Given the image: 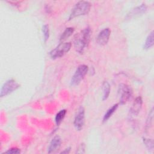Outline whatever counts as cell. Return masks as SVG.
Segmentation results:
<instances>
[{"label":"cell","mask_w":154,"mask_h":154,"mask_svg":"<svg viewBox=\"0 0 154 154\" xmlns=\"http://www.w3.org/2000/svg\"><path fill=\"white\" fill-rule=\"evenodd\" d=\"M70 147H68V148H66V149H64V150L62 151L61 152V153H66V154H67L70 152Z\"/></svg>","instance_id":"cell-22"},{"label":"cell","mask_w":154,"mask_h":154,"mask_svg":"<svg viewBox=\"0 0 154 154\" xmlns=\"http://www.w3.org/2000/svg\"><path fill=\"white\" fill-rule=\"evenodd\" d=\"M91 8V4L85 1H81L78 2L72 10L69 15V20H72L75 17L87 14Z\"/></svg>","instance_id":"cell-2"},{"label":"cell","mask_w":154,"mask_h":154,"mask_svg":"<svg viewBox=\"0 0 154 154\" xmlns=\"http://www.w3.org/2000/svg\"><path fill=\"white\" fill-rule=\"evenodd\" d=\"M61 144V138L56 135L55 136L52 140H51L48 149V152L49 153H55L57 152L60 148Z\"/></svg>","instance_id":"cell-10"},{"label":"cell","mask_w":154,"mask_h":154,"mask_svg":"<svg viewBox=\"0 0 154 154\" xmlns=\"http://www.w3.org/2000/svg\"><path fill=\"white\" fill-rule=\"evenodd\" d=\"M42 32L43 33L45 42H46L49 38V27L48 25L45 24L42 26Z\"/></svg>","instance_id":"cell-19"},{"label":"cell","mask_w":154,"mask_h":154,"mask_svg":"<svg viewBox=\"0 0 154 154\" xmlns=\"http://www.w3.org/2000/svg\"><path fill=\"white\" fill-rule=\"evenodd\" d=\"M66 112H67L66 109H61L56 114L55 118V123L57 126H59L61 124V123L63 120L64 118L65 117Z\"/></svg>","instance_id":"cell-16"},{"label":"cell","mask_w":154,"mask_h":154,"mask_svg":"<svg viewBox=\"0 0 154 154\" xmlns=\"http://www.w3.org/2000/svg\"><path fill=\"white\" fill-rule=\"evenodd\" d=\"M4 153L8 154H19L20 153V150L16 147H13L5 151Z\"/></svg>","instance_id":"cell-20"},{"label":"cell","mask_w":154,"mask_h":154,"mask_svg":"<svg viewBox=\"0 0 154 154\" xmlns=\"http://www.w3.org/2000/svg\"><path fill=\"white\" fill-rule=\"evenodd\" d=\"M74 28L72 27H68L66 28V29L64 31V32L60 36V42L62 43L66 40L69 37H70L72 35V34L74 32Z\"/></svg>","instance_id":"cell-14"},{"label":"cell","mask_w":154,"mask_h":154,"mask_svg":"<svg viewBox=\"0 0 154 154\" xmlns=\"http://www.w3.org/2000/svg\"><path fill=\"white\" fill-rule=\"evenodd\" d=\"M111 34V30L109 28L103 29L100 31L97 37V42L100 46L106 45L108 41Z\"/></svg>","instance_id":"cell-9"},{"label":"cell","mask_w":154,"mask_h":154,"mask_svg":"<svg viewBox=\"0 0 154 154\" xmlns=\"http://www.w3.org/2000/svg\"><path fill=\"white\" fill-rule=\"evenodd\" d=\"M91 34V28L88 26L75 35L73 45L75 49L77 52L82 54L87 49L90 43Z\"/></svg>","instance_id":"cell-1"},{"label":"cell","mask_w":154,"mask_h":154,"mask_svg":"<svg viewBox=\"0 0 154 154\" xmlns=\"http://www.w3.org/2000/svg\"><path fill=\"white\" fill-rule=\"evenodd\" d=\"M147 6L146 4H141L139 6L135 7L134 8L131 9L129 13L127 14L125 19L126 20H130L131 19L139 17L141 15H143L147 11Z\"/></svg>","instance_id":"cell-8"},{"label":"cell","mask_w":154,"mask_h":154,"mask_svg":"<svg viewBox=\"0 0 154 154\" xmlns=\"http://www.w3.org/2000/svg\"><path fill=\"white\" fill-rule=\"evenodd\" d=\"M85 123V110L83 106H80L75 114L73 125L75 129L80 131L82 129Z\"/></svg>","instance_id":"cell-7"},{"label":"cell","mask_w":154,"mask_h":154,"mask_svg":"<svg viewBox=\"0 0 154 154\" xmlns=\"http://www.w3.org/2000/svg\"><path fill=\"white\" fill-rule=\"evenodd\" d=\"M154 44V31L152 30L146 38V40L143 45V49L144 50H148L150 49Z\"/></svg>","instance_id":"cell-12"},{"label":"cell","mask_w":154,"mask_h":154,"mask_svg":"<svg viewBox=\"0 0 154 154\" xmlns=\"http://www.w3.org/2000/svg\"><path fill=\"white\" fill-rule=\"evenodd\" d=\"M88 66L85 64H81L79 65L75 73L72 77L70 81V85L72 86H76L80 84V82L83 80L85 76L87 75L88 72Z\"/></svg>","instance_id":"cell-4"},{"label":"cell","mask_w":154,"mask_h":154,"mask_svg":"<svg viewBox=\"0 0 154 154\" xmlns=\"http://www.w3.org/2000/svg\"><path fill=\"white\" fill-rule=\"evenodd\" d=\"M85 146L84 143H81L80 146L78 147L77 149L76 153H85Z\"/></svg>","instance_id":"cell-21"},{"label":"cell","mask_w":154,"mask_h":154,"mask_svg":"<svg viewBox=\"0 0 154 154\" xmlns=\"http://www.w3.org/2000/svg\"><path fill=\"white\" fill-rule=\"evenodd\" d=\"M143 141L147 150L149 152H152L153 150V140L150 138H143Z\"/></svg>","instance_id":"cell-17"},{"label":"cell","mask_w":154,"mask_h":154,"mask_svg":"<svg viewBox=\"0 0 154 154\" xmlns=\"http://www.w3.org/2000/svg\"><path fill=\"white\" fill-rule=\"evenodd\" d=\"M142 105H143L142 98L140 96L137 97L135 99V100L130 109V114L132 116H137L139 114V112H140V111L141 109Z\"/></svg>","instance_id":"cell-11"},{"label":"cell","mask_w":154,"mask_h":154,"mask_svg":"<svg viewBox=\"0 0 154 154\" xmlns=\"http://www.w3.org/2000/svg\"><path fill=\"white\" fill-rule=\"evenodd\" d=\"M19 87V84L13 79L7 81L1 87L0 97H2L10 94L16 90Z\"/></svg>","instance_id":"cell-6"},{"label":"cell","mask_w":154,"mask_h":154,"mask_svg":"<svg viewBox=\"0 0 154 154\" xmlns=\"http://www.w3.org/2000/svg\"><path fill=\"white\" fill-rule=\"evenodd\" d=\"M72 47L70 42L60 43L55 49L49 52L50 57L52 59H57L63 57L65 54L68 52Z\"/></svg>","instance_id":"cell-3"},{"label":"cell","mask_w":154,"mask_h":154,"mask_svg":"<svg viewBox=\"0 0 154 154\" xmlns=\"http://www.w3.org/2000/svg\"><path fill=\"white\" fill-rule=\"evenodd\" d=\"M102 100H105L109 97L110 94L111 87L109 82L106 81H105L102 83Z\"/></svg>","instance_id":"cell-13"},{"label":"cell","mask_w":154,"mask_h":154,"mask_svg":"<svg viewBox=\"0 0 154 154\" xmlns=\"http://www.w3.org/2000/svg\"><path fill=\"white\" fill-rule=\"evenodd\" d=\"M118 93L120 96V104L125 105L131 99L132 95V90L129 85L122 83L119 85Z\"/></svg>","instance_id":"cell-5"},{"label":"cell","mask_w":154,"mask_h":154,"mask_svg":"<svg viewBox=\"0 0 154 154\" xmlns=\"http://www.w3.org/2000/svg\"><path fill=\"white\" fill-rule=\"evenodd\" d=\"M118 106H119V103L114 104L106 111V112H105V114H104L103 117V122H106L112 116V115L117 110Z\"/></svg>","instance_id":"cell-15"},{"label":"cell","mask_w":154,"mask_h":154,"mask_svg":"<svg viewBox=\"0 0 154 154\" xmlns=\"http://www.w3.org/2000/svg\"><path fill=\"white\" fill-rule=\"evenodd\" d=\"M153 108H152L149 112V114L148 115V117L146 120V128L149 129L152 126V123H153Z\"/></svg>","instance_id":"cell-18"}]
</instances>
